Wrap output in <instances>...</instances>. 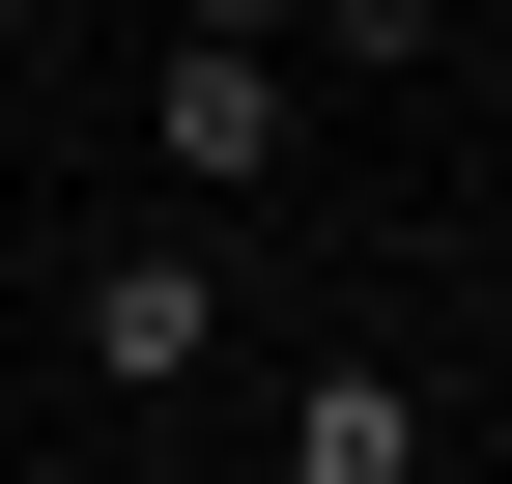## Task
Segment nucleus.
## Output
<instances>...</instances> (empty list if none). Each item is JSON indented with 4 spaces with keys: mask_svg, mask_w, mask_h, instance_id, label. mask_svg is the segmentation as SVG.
<instances>
[{
    "mask_svg": "<svg viewBox=\"0 0 512 484\" xmlns=\"http://www.w3.org/2000/svg\"><path fill=\"white\" fill-rule=\"evenodd\" d=\"M143 171L200 228H285L313 200V57H285V0H171L143 29Z\"/></svg>",
    "mask_w": 512,
    "mask_h": 484,
    "instance_id": "nucleus-1",
    "label": "nucleus"
},
{
    "mask_svg": "<svg viewBox=\"0 0 512 484\" xmlns=\"http://www.w3.org/2000/svg\"><path fill=\"white\" fill-rule=\"evenodd\" d=\"M57 371H86L114 428L228 399V228H200V200H171V228H86V257H57Z\"/></svg>",
    "mask_w": 512,
    "mask_h": 484,
    "instance_id": "nucleus-2",
    "label": "nucleus"
},
{
    "mask_svg": "<svg viewBox=\"0 0 512 484\" xmlns=\"http://www.w3.org/2000/svg\"><path fill=\"white\" fill-rule=\"evenodd\" d=\"M256 484H456V428H427V371H399V342H285Z\"/></svg>",
    "mask_w": 512,
    "mask_h": 484,
    "instance_id": "nucleus-3",
    "label": "nucleus"
},
{
    "mask_svg": "<svg viewBox=\"0 0 512 484\" xmlns=\"http://www.w3.org/2000/svg\"><path fill=\"white\" fill-rule=\"evenodd\" d=\"M484 0H285V57H370V86H399V57H456Z\"/></svg>",
    "mask_w": 512,
    "mask_h": 484,
    "instance_id": "nucleus-4",
    "label": "nucleus"
}]
</instances>
